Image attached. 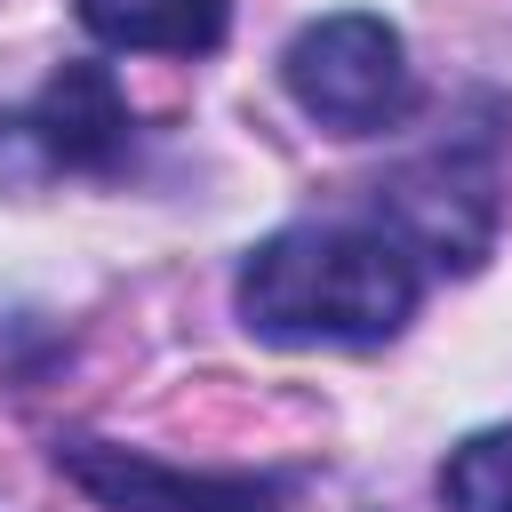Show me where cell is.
Wrapping results in <instances>:
<instances>
[{"label":"cell","instance_id":"cell-6","mask_svg":"<svg viewBox=\"0 0 512 512\" xmlns=\"http://www.w3.org/2000/svg\"><path fill=\"white\" fill-rule=\"evenodd\" d=\"M104 48L128 56H208L232 24V0H72Z\"/></svg>","mask_w":512,"mask_h":512},{"label":"cell","instance_id":"cell-7","mask_svg":"<svg viewBox=\"0 0 512 512\" xmlns=\"http://www.w3.org/2000/svg\"><path fill=\"white\" fill-rule=\"evenodd\" d=\"M440 512H512V424L472 432L440 464Z\"/></svg>","mask_w":512,"mask_h":512},{"label":"cell","instance_id":"cell-4","mask_svg":"<svg viewBox=\"0 0 512 512\" xmlns=\"http://www.w3.org/2000/svg\"><path fill=\"white\" fill-rule=\"evenodd\" d=\"M128 144H136V120H128L112 64L48 72V88L0 120V152H24L16 176H112Z\"/></svg>","mask_w":512,"mask_h":512},{"label":"cell","instance_id":"cell-5","mask_svg":"<svg viewBox=\"0 0 512 512\" xmlns=\"http://www.w3.org/2000/svg\"><path fill=\"white\" fill-rule=\"evenodd\" d=\"M56 472L72 488H88L96 504H112V512H280V480H256V472H184V464L112 448V440H64Z\"/></svg>","mask_w":512,"mask_h":512},{"label":"cell","instance_id":"cell-2","mask_svg":"<svg viewBox=\"0 0 512 512\" xmlns=\"http://www.w3.org/2000/svg\"><path fill=\"white\" fill-rule=\"evenodd\" d=\"M376 208H384V232L416 264L472 272L504 216V112L480 96V120L432 136L376 184Z\"/></svg>","mask_w":512,"mask_h":512},{"label":"cell","instance_id":"cell-1","mask_svg":"<svg viewBox=\"0 0 512 512\" xmlns=\"http://www.w3.org/2000/svg\"><path fill=\"white\" fill-rule=\"evenodd\" d=\"M424 264L384 224H288L240 264V320L264 344H384L408 328Z\"/></svg>","mask_w":512,"mask_h":512},{"label":"cell","instance_id":"cell-3","mask_svg":"<svg viewBox=\"0 0 512 512\" xmlns=\"http://www.w3.org/2000/svg\"><path fill=\"white\" fill-rule=\"evenodd\" d=\"M288 96L304 104V120L336 128V136H384L408 120L416 80H408V48L384 16L368 8H336L320 24H304L280 56Z\"/></svg>","mask_w":512,"mask_h":512}]
</instances>
